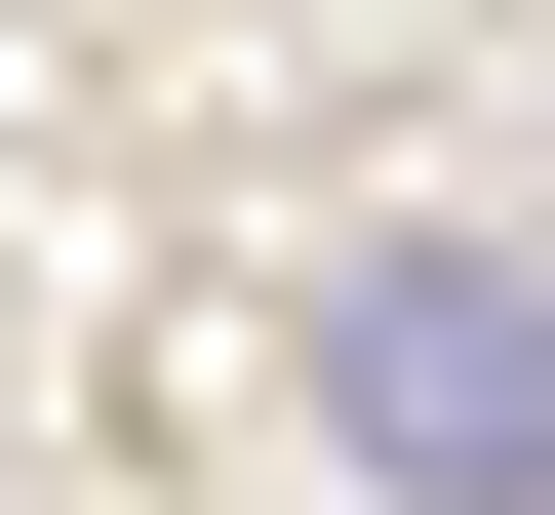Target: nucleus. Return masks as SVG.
Wrapping results in <instances>:
<instances>
[{
  "label": "nucleus",
  "mask_w": 555,
  "mask_h": 515,
  "mask_svg": "<svg viewBox=\"0 0 555 515\" xmlns=\"http://www.w3.org/2000/svg\"><path fill=\"white\" fill-rule=\"evenodd\" d=\"M318 436H358V515H555V239H358L318 278Z\"/></svg>",
  "instance_id": "1"
}]
</instances>
